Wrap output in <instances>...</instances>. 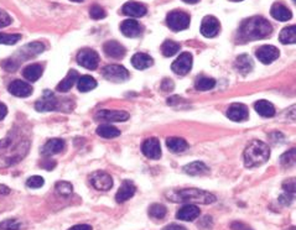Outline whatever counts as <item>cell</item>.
<instances>
[{"instance_id": "d4e9b609", "label": "cell", "mask_w": 296, "mask_h": 230, "mask_svg": "<svg viewBox=\"0 0 296 230\" xmlns=\"http://www.w3.org/2000/svg\"><path fill=\"white\" fill-rule=\"evenodd\" d=\"M131 65L136 70H146V68L151 67L154 65V60L146 53H135L133 58H131Z\"/></svg>"}, {"instance_id": "4fadbf2b", "label": "cell", "mask_w": 296, "mask_h": 230, "mask_svg": "<svg viewBox=\"0 0 296 230\" xmlns=\"http://www.w3.org/2000/svg\"><path fill=\"white\" fill-rule=\"evenodd\" d=\"M43 50H45V46H43V43L31 42V43H29V45H26L24 48H21L20 51H19V57H11V58H13L14 61H16V62L19 63V60L25 61V60H28V58L35 57L36 55L41 53Z\"/></svg>"}, {"instance_id": "30bf717a", "label": "cell", "mask_w": 296, "mask_h": 230, "mask_svg": "<svg viewBox=\"0 0 296 230\" xmlns=\"http://www.w3.org/2000/svg\"><path fill=\"white\" fill-rule=\"evenodd\" d=\"M141 151L144 155L151 160H159L161 157L160 143L156 138H149L141 145Z\"/></svg>"}, {"instance_id": "83f0119b", "label": "cell", "mask_w": 296, "mask_h": 230, "mask_svg": "<svg viewBox=\"0 0 296 230\" xmlns=\"http://www.w3.org/2000/svg\"><path fill=\"white\" fill-rule=\"evenodd\" d=\"M43 68L41 65H38V63H34V65L28 66L25 67V70L23 71V76L29 80V82H36L39 78L42 76Z\"/></svg>"}, {"instance_id": "44dd1931", "label": "cell", "mask_w": 296, "mask_h": 230, "mask_svg": "<svg viewBox=\"0 0 296 230\" xmlns=\"http://www.w3.org/2000/svg\"><path fill=\"white\" fill-rule=\"evenodd\" d=\"M124 15L131 16V18H141L146 14V6L143 5L141 3H136V1H129L123 5L122 9Z\"/></svg>"}, {"instance_id": "603a6c76", "label": "cell", "mask_w": 296, "mask_h": 230, "mask_svg": "<svg viewBox=\"0 0 296 230\" xmlns=\"http://www.w3.org/2000/svg\"><path fill=\"white\" fill-rule=\"evenodd\" d=\"M254 108H255V112L258 113L260 116H263V118H271V116L275 115V108H274V105L271 104L270 102H268V100H258V102L254 104Z\"/></svg>"}, {"instance_id": "c3c4849f", "label": "cell", "mask_w": 296, "mask_h": 230, "mask_svg": "<svg viewBox=\"0 0 296 230\" xmlns=\"http://www.w3.org/2000/svg\"><path fill=\"white\" fill-rule=\"evenodd\" d=\"M68 230H92V227L88 224H80V225H75V227L70 228Z\"/></svg>"}, {"instance_id": "836d02e7", "label": "cell", "mask_w": 296, "mask_h": 230, "mask_svg": "<svg viewBox=\"0 0 296 230\" xmlns=\"http://www.w3.org/2000/svg\"><path fill=\"white\" fill-rule=\"evenodd\" d=\"M178 51H180V45L172 40H166L165 42L161 45V52H163V55L165 56V57L175 56Z\"/></svg>"}, {"instance_id": "3957f363", "label": "cell", "mask_w": 296, "mask_h": 230, "mask_svg": "<svg viewBox=\"0 0 296 230\" xmlns=\"http://www.w3.org/2000/svg\"><path fill=\"white\" fill-rule=\"evenodd\" d=\"M168 195H175V197H169L171 200L188 203V204H212L216 202V197L212 193L204 190H197V188H183L177 191L175 194Z\"/></svg>"}, {"instance_id": "9a60e30c", "label": "cell", "mask_w": 296, "mask_h": 230, "mask_svg": "<svg viewBox=\"0 0 296 230\" xmlns=\"http://www.w3.org/2000/svg\"><path fill=\"white\" fill-rule=\"evenodd\" d=\"M8 90L14 95V97L26 98L33 93V87H31L29 83L24 82V80L15 79L9 84Z\"/></svg>"}, {"instance_id": "7402d4cb", "label": "cell", "mask_w": 296, "mask_h": 230, "mask_svg": "<svg viewBox=\"0 0 296 230\" xmlns=\"http://www.w3.org/2000/svg\"><path fill=\"white\" fill-rule=\"evenodd\" d=\"M63 149H65V141H63L62 139H51V140H48L47 143L43 145L41 153H42L43 156L50 157V156L56 155V153H62Z\"/></svg>"}, {"instance_id": "1f68e13d", "label": "cell", "mask_w": 296, "mask_h": 230, "mask_svg": "<svg viewBox=\"0 0 296 230\" xmlns=\"http://www.w3.org/2000/svg\"><path fill=\"white\" fill-rule=\"evenodd\" d=\"M166 145L172 153H183L188 148L187 143L181 138H169L166 140Z\"/></svg>"}, {"instance_id": "7c38bea8", "label": "cell", "mask_w": 296, "mask_h": 230, "mask_svg": "<svg viewBox=\"0 0 296 230\" xmlns=\"http://www.w3.org/2000/svg\"><path fill=\"white\" fill-rule=\"evenodd\" d=\"M279 55H280V52H279L278 48H276L275 46H271V45L261 46V47L258 48L255 52L256 58H258L261 63H264V65L273 63L274 61L278 60Z\"/></svg>"}, {"instance_id": "5b68a950", "label": "cell", "mask_w": 296, "mask_h": 230, "mask_svg": "<svg viewBox=\"0 0 296 230\" xmlns=\"http://www.w3.org/2000/svg\"><path fill=\"white\" fill-rule=\"evenodd\" d=\"M103 76L106 79L114 83H122L129 79V71L121 65H108L104 67Z\"/></svg>"}, {"instance_id": "8992f818", "label": "cell", "mask_w": 296, "mask_h": 230, "mask_svg": "<svg viewBox=\"0 0 296 230\" xmlns=\"http://www.w3.org/2000/svg\"><path fill=\"white\" fill-rule=\"evenodd\" d=\"M77 62L87 70H95L99 65V56L92 48H82L77 55Z\"/></svg>"}, {"instance_id": "db71d44e", "label": "cell", "mask_w": 296, "mask_h": 230, "mask_svg": "<svg viewBox=\"0 0 296 230\" xmlns=\"http://www.w3.org/2000/svg\"><path fill=\"white\" fill-rule=\"evenodd\" d=\"M71 1H75V3H81V1H83V0H71Z\"/></svg>"}, {"instance_id": "74e56055", "label": "cell", "mask_w": 296, "mask_h": 230, "mask_svg": "<svg viewBox=\"0 0 296 230\" xmlns=\"http://www.w3.org/2000/svg\"><path fill=\"white\" fill-rule=\"evenodd\" d=\"M21 40V35L19 34H0V45H15Z\"/></svg>"}, {"instance_id": "f35d334b", "label": "cell", "mask_w": 296, "mask_h": 230, "mask_svg": "<svg viewBox=\"0 0 296 230\" xmlns=\"http://www.w3.org/2000/svg\"><path fill=\"white\" fill-rule=\"evenodd\" d=\"M21 224L16 219H6L0 223V230H19Z\"/></svg>"}, {"instance_id": "ab89813d", "label": "cell", "mask_w": 296, "mask_h": 230, "mask_svg": "<svg viewBox=\"0 0 296 230\" xmlns=\"http://www.w3.org/2000/svg\"><path fill=\"white\" fill-rule=\"evenodd\" d=\"M89 15H90V18L94 19V20H101V19L106 18L107 14L102 6L93 5V6H90V9H89Z\"/></svg>"}, {"instance_id": "6da1fadb", "label": "cell", "mask_w": 296, "mask_h": 230, "mask_svg": "<svg viewBox=\"0 0 296 230\" xmlns=\"http://www.w3.org/2000/svg\"><path fill=\"white\" fill-rule=\"evenodd\" d=\"M271 33H273V28L266 19L253 16V18L246 19L241 24L238 38H242V41L263 40V38H270Z\"/></svg>"}, {"instance_id": "f6af8a7d", "label": "cell", "mask_w": 296, "mask_h": 230, "mask_svg": "<svg viewBox=\"0 0 296 230\" xmlns=\"http://www.w3.org/2000/svg\"><path fill=\"white\" fill-rule=\"evenodd\" d=\"M161 89H163L164 92H171V90L173 89V82H172V80L169 79V78L164 79L163 83H161Z\"/></svg>"}, {"instance_id": "7dc6e473", "label": "cell", "mask_w": 296, "mask_h": 230, "mask_svg": "<svg viewBox=\"0 0 296 230\" xmlns=\"http://www.w3.org/2000/svg\"><path fill=\"white\" fill-rule=\"evenodd\" d=\"M41 167L45 168V170H53V168L56 167V162L55 161L50 160V158H47V160L41 162Z\"/></svg>"}, {"instance_id": "681fc988", "label": "cell", "mask_w": 296, "mask_h": 230, "mask_svg": "<svg viewBox=\"0 0 296 230\" xmlns=\"http://www.w3.org/2000/svg\"><path fill=\"white\" fill-rule=\"evenodd\" d=\"M163 230H187L185 227H182V225H177V224H170L168 225V227L164 228Z\"/></svg>"}, {"instance_id": "277c9868", "label": "cell", "mask_w": 296, "mask_h": 230, "mask_svg": "<svg viewBox=\"0 0 296 230\" xmlns=\"http://www.w3.org/2000/svg\"><path fill=\"white\" fill-rule=\"evenodd\" d=\"M166 24L173 31H182L190 26V16L181 10H173L168 14Z\"/></svg>"}, {"instance_id": "2e32d148", "label": "cell", "mask_w": 296, "mask_h": 230, "mask_svg": "<svg viewBox=\"0 0 296 230\" xmlns=\"http://www.w3.org/2000/svg\"><path fill=\"white\" fill-rule=\"evenodd\" d=\"M227 116L231 119L232 121H244L248 119L249 116V110L242 103H236V104H232L229 107L228 112H227Z\"/></svg>"}, {"instance_id": "52a82bcc", "label": "cell", "mask_w": 296, "mask_h": 230, "mask_svg": "<svg viewBox=\"0 0 296 230\" xmlns=\"http://www.w3.org/2000/svg\"><path fill=\"white\" fill-rule=\"evenodd\" d=\"M192 55L188 52H183L173 61L172 65H171V70H172L176 75L185 76L187 75L191 71V68H192Z\"/></svg>"}, {"instance_id": "816d5d0a", "label": "cell", "mask_w": 296, "mask_h": 230, "mask_svg": "<svg viewBox=\"0 0 296 230\" xmlns=\"http://www.w3.org/2000/svg\"><path fill=\"white\" fill-rule=\"evenodd\" d=\"M10 193V190H9L8 187H5V186H1L0 185V194H9Z\"/></svg>"}, {"instance_id": "f546056e", "label": "cell", "mask_w": 296, "mask_h": 230, "mask_svg": "<svg viewBox=\"0 0 296 230\" xmlns=\"http://www.w3.org/2000/svg\"><path fill=\"white\" fill-rule=\"evenodd\" d=\"M279 40L284 45H293L296 41V28L294 25L283 29L279 35Z\"/></svg>"}, {"instance_id": "4dcf8cb0", "label": "cell", "mask_w": 296, "mask_h": 230, "mask_svg": "<svg viewBox=\"0 0 296 230\" xmlns=\"http://www.w3.org/2000/svg\"><path fill=\"white\" fill-rule=\"evenodd\" d=\"M97 87V80L90 76H82L77 79V88L80 92H89Z\"/></svg>"}, {"instance_id": "8fae6325", "label": "cell", "mask_w": 296, "mask_h": 230, "mask_svg": "<svg viewBox=\"0 0 296 230\" xmlns=\"http://www.w3.org/2000/svg\"><path fill=\"white\" fill-rule=\"evenodd\" d=\"M219 29H221V24H219V21L214 16L209 15L202 20L201 34L204 36H206V38H216L219 33Z\"/></svg>"}, {"instance_id": "60d3db41", "label": "cell", "mask_w": 296, "mask_h": 230, "mask_svg": "<svg viewBox=\"0 0 296 230\" xmlns=\"http://www.w3.org/2000/svg\"><path fill=\"white\" fill-rule=\"evenodd\" d=\"M295 163V150L291 149L289 153H285L281 156V165L284 167H288V166H293Z\"/></svg>"}, {"instance_id": "ba28073f", "label": "cell", "mask_w": 296, "mask_h": 230, "mask_svg": "<svg viewBox=\"0 0 296 230\" xmlns=\"http://www.w3.org/2000/svg\"><path fill=\"white\" fill-rule=\"evenodd\" d=\"M90 185L98 191H109L113 187V180L111 176L104 171L93 172L89 177Z\"/></svg>"}, {"instance_id": "b9f144b4", "label": "cell", "mask_w": 296, "mask_h": 230, "mask_svg": "<svg viewBox=\"0 0 296 230\" xmlns=\"http://www.w3.org/2000/svg\"><path fill=\"white\" fill-rule=\"evenodd\" d=\"M43 183H45V181H43V178L40 177V176H33V177L28 178V181H26V186H28L29 188H34V190L41 188L43 186Z\"/></svg>"}, {"instance_id": "f1b7e54d", "label": "cell", "mask_w": 296, "mask_h": 230, "mask_svg": "<svg viewBox=\"0 0 296 230\" xmlns=\"http://www.w3.org/2000/svg\"><path fill=\"white\" fill-rule=\"evenodd\" d=\"M209 167L204 162H201V161H195V162L188 163V165H186L183 167V172L190 176L204 175V173L209 172Z\"/></svg>"}, {"instance_id": "f5cc1de1", "label": "cell", "mask_w": 296, "mask_h": 230, "mask_svg": "<svg viewBox=\"0 0 296 230\" xmlns=\"http://www.w3.org/2000/svg\"><path fill=\"white\" fill-rule=\"evenodd\" d=\"M182 1H185V3H187V4H196V3H199L200 0H182Z\"/></svg>"}, {"instance_id": "d6a6232c", "label": "cell", "mask_w": 296, "mask_h": 230, "mask_svg": "<svg viewBox=\"0 0 296 230\" xmlns=\"http://www.w3.org/2000/svg\"><path fill=\"white\" fill-rule=\"evenodd\" d=\"M95 133L103 139H114L117 138V136L121 135L119 129L114 128V126L112 125H101L97 130H95Z\"/></svg>"}, {"instance_id": "ac0fdd59", "label": "cell", "mask_w": 296, "mask_h": 230, "mask_svg": "<svg viewBox=\"0 0 296 230\" xmlns=\"http://www.w3.org/2000/svg\"><path fill=\"white\" fill-rule=\"evenodd\" d=\"M121 31L128 38H138L143 33V26L134 19H127L121 24Z\"/></svg>"}, {"instance_id": "4316f807", "label": "cell", "mask_w": 296, "mask_h": 230, "mask_svg": "<svg viewBox=\"0 0 296 230\" xmlns=\"http://www.w3.org/2000/svg\"><path fill=\"white\" fill-rule=\"evenodd\" d=\"M77 79H78V73L76 72L75 70H71L70 72L67 73V76H66L60 83H58L57 90L61 93L68 92V90L72 88V85L77 82Z\"/></svg>"}, {"instance_id": "d6986e66", "label": "cell", "mask_w": 296, "mask_h": 230, "mask_svg": "<svg viewBox=\"0 0 296 230\" xmlns=\"http://www.w3.org/2000/svg\"><path fill=\"white\" fill-rule=\"evenodd\" d=\"M135 191H136V187L131 181H128V180L124 181V182L122 183L121 188L118 190V192H117L116 200L118 203L127 202V200L130 199V198L135 194Z\"/></svg>"}, {"instance_id": "e0dca14e", "label": "cell", "mask_w": 296, "mask_h": 230, "mask_svg": "<svg viewBox=\"0 0 296 230\" xmlns=\"http://www.w3.org/2000/svg\"><path fill=\"white\" fill-rule=\"evenodd\" d=\"M200 208L195 204H186L183 205L181 209L177 210L176 213V218L178 220H183V222H192V220L197 219L200 217Z\"/></svg>"}, {"instance_id": "9c48e42d", "label": "cell", "mask_w": 296, "mask_h": 230, "mask_svg": "<svg viewBox=\"0 0 296 230\" xmlns=\"http://www.w3.org/2000/svg\"><path fill=\"white\" fill-rule=\"evenodd\" d=\"M35 109L38 112H52L58 109V100L50 90H45L42 93V97L35 103Z\"/></svg>"}, {"instance_id": "f907efd6", "label": "cell", "mask_w": 296, "mask_h": 230, "mask_svg": "<svg viewBox=\"0 0 296 230\" xmlns=\"http://www.w3.org/2000/svg\"><path fill=\"white\" fill-rule=\"evenodd\" d=\"M6 114H8V109H6V107L3 103H0V120H3L6 116Z\"/></svg>"}, {"instance_id": "d590c367", "label": "cell", "mask_w": 296, "mask_h": 230, "mask_svg": "<svg viewBox=\"0 0 296 230\" xmlns=\"http://www.w3.org/2000/svg\"><path fill=\"white\" fill-rule=\"evenodd\" d=\"M166 213H168V209L165 205L158 204V203H154L149 208V215L154 219H164L166 217Z\"/></svg>"}, {"instance_id": "8d00e7d4", "label": "cell", "mask_w": 296, "mask_h": 230, "mask_svg": "<svg viewBox=\"0 0 296 230\" xmlns=\"http://www.w3.org/2000/svg\"><path fill=\"white\" fill-rule=\"evenodd\" d=\"M56 192L58 194L63 195V197H68V195L72 194L73 192V187L70 182H66V181H61V182H57L55 186Z\"/></svg>"}, {"instance_id": "bcb514c9", "label": "cell", "mask_w": 296, "mask_h": 230, "mask_svg": "<svg viewBox=\"0 0 296 230\" xmlns=\"http://www.w3.org/2000/svg\"><path fill=\"white\" fill-rule=\"evenodd\" d=\"M231 228H232V230H253L251 227H248V225L244 224V223H242V222L232 223Z\"/></svg>"}, {"instance_id": "11a10c76", "label": "cell", "mask_w": 296, "mask_h": 230, "mask_svg": "<svg viewBox=\"0 0 296 230\" xmlns=\"http://www.w3.org/2000/svg\"><path fill=\"white\" fill-rule=\"evenodd\" d=\"M232 1H243V0H232Z\"/></svg>"}, {"instance_id": "7a4b0ae2", "label": "cell", "mask_w": 296, "mask_h": 230, "mask_svg": "<svg viewBox=\"0 0 296 230\" xmlns=\"http://www.w3.org/2000/svg\"><path fill=\"white\" fill-rule=\"evenodd\" d=\"M244 163L247 167L253 168L264 165L270 157V149L260 140H253L244 150Z\"/></svg>"}, {"instance_id": "ffe728a7", "label": "cell", "mask_w": 296, "mask_h": 230, "mask_svg": "<svg viewBox=\"0 0 296 230\" xmlns=\"http://www.w3.org/2000/svg\"><path fill=\"white\" fill-rule=\"evenodd\" d=\"M103 51L108 57L116 58V60L123 58L126 56V48L118 41H108V42H106L103 46Z\"/></svg>"}, {"instance_id": "5bb4252c", "label": "cell", "mask_w": 296, "mask_h": 230, "mask_svg": "<svg viewBox=\"0 0 296 230\" xmlns=\"http://www.w3.org/2000/svg\"><path fill=\"white\" fill-rule=\"evenodd\" d=\"M97 118L104 121H127L129 119V114L124 110H99L97 113Z\"/></svg>"}, {"instance_id": "ee69618b", "label": "cell", "mask_w": 296, "mask_h": 230, "mask_svg": "<svg viewBox=\"0 0 296 230\" xmlns=\"http://www.w3.org/2000/svg\"><path fill=\"white\" fill-rule=\"evenodd\" d=\"M11 18L8 13H5L4 10H0V29L5 28V26L10 25Z\"/></svg>"}, {"instance_id": "e575fe53", "label": "cell", "mask_w": 296, "mask_h": 230, "mask_svg": "<svg viewBox=\"0 0 296 230\" xmlns=\"http://www.w3.org/2000/svg\"><path fill=\"white\" fill-rule=\"evenodd\" d=\"M214 85H216V80H214L213 78H209V77H200L195 83L196 89L201 90V92H205V90H211L212 88H214Z\"/></svg>"}, {"instance_id": "cb8c5ba5", "label": "cell", "mask_w": 296, "mask_h": 230, "mask_svg": "<svg viewBox=\"0 0 296 230\" xmlns=\"http://www.w3.org/2000/svg\"><path fill=\"white\" fill-rule=\"evenodd\" d=\"M234 66H236L237 71H238L241 75L246 76V75H248L252 70H253V61H252V58L249 57L248 55L243 53V55H241L237 57Z\"/></svg>"}, {"instance_id": "7bdbcfd3", "label": "cell", "mask_w": 296, "mask_h": 230, "mask_svg": "<svg viewBox=\"0 0 296 230\" xmlns=\"http://www.w3.org/2000/svg\"><path fill=\"white\" fill-rule=\"evenodd\" d=\"M1 67L4 68L5 71H8V72H14V71L18 70L19 67V63L16 62V61H14L13 58H8V60H4L1 61Z\"/></svg>"}, {"instance_id": "484cf974", "label": "cell", "mask_w": 296, "mask_h": 230, "mask_svg": "<svg viewBox=\"0 0 296 230\" xmlns=\"http://www.w3.org/2000/svg\"><path fill=\"white\" fill-rule=\"evenodd\" d=\"M270 14L278 21H288L291 19V11L283 4H274L270 9Z\"/></svg>"}]
</instances>
